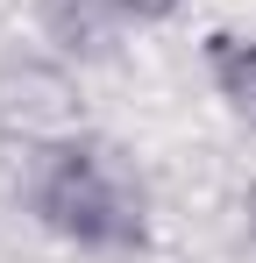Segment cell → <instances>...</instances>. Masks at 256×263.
I'll return each instance as SVG.
<instances>
[{
    "label": "cell",
    "instance_id": "obj_1",
    "mask_svg": "<svg viewBox=\"0 0 256 263\" xmlns=\"http://www.w3.org/2000/svg\"><path fill=\"white\" fill-rule=\"evenodd\" d=\"M29 214L85 256H135L150 249V185L107 135H71L43 149L29 171Z\"/></svg>",
    "mask_w": 256,
    "mask_h": 263
},
{
    "label": "cell",
    "instance_id": "obj_2",
    "mask_svg": "<svg viewBox=\"0 0 256 263\" xmlns=\"http://www.w3.org/2000/svg\"><path fill=\"white\" fill-rule=\"evenodd\" d=\"M85 135V100L64 57H7L0 64V142H22V157H43L57 142Z\"/></svg>",
    "mask_w": 256,
    "mask_h": 263
},
{
    "label": "cell",
    "instance_id": "obj_3",
    "mask_svg": "<svg viewBox=\"0 0 256 263\" xmlns=\"http://www.w3.org/2000/svg\"><path fill=\"white\" fill-rule=\"evenodd\" d=\"M36 29L64 64H100L135 22L121 14V0H36Z\"/></svg>",
    "mask_w": 256,
    "mask_h": 263
},
{
    "label": "cell",
    "instance_id": "obj_4",
    "mask_svg": "<svg viewBox=\"0 0 256 263\" xmlns=\"http://www.w3.org/2000/svg\"><path fill=\"white\" fill-rule=\"evenodd\" d=\"M199 64H207V86L221 92V107L256 128V36L213 29L207 43H199Z\"/></svg>",
    "mask_w": 256,
    "mask_h": 263
},
{
    "label": "cell",
    "instance_id": "obj_5",
    "mask_svg": "<svg viewBox=\"0 0 256 263\" xmlns=\"http://www.w3.org/2000/svg\"><path fill=\"white\" fill-rule=\"evenodd\" d=\"M178 7H185V0H121V14H128V22H171Z\"/></svg>",
    "mask_w": 256,
    "mask_h": 263
},
{
    "label": "cell",
    "instance_id": "obj_6",
    "mask_svg": "<svg viewBox=\"0 0 256 263\" xmlns=\"http://www.w3.org/2000/svg\"><path fill=\"white\" fill-rule=\"evenodd\" d=\"M242 228H249V242H256V185H249V199H242Z\"/></svg>",
    "mask_w": 256,
    "mask_h": 263
}]
</instances>
